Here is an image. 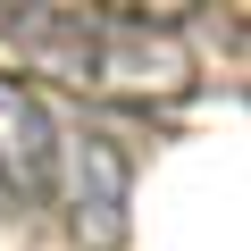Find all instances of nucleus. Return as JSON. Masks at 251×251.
<instances>
[{
    "label": "nucleus",
    "instance_id": "nucleus-2",
    "mask_svg": "<svg viewBox=\"0 0 251 251\" xmlns=\"http://www.w3.org/2000/svg\"><path fill=\"white\" fill-rule=\"evenodd\" d=\"M50 193L67 201V234L84 251H117L126 243V201H134V151L109 126H59V159H50Z\"/></svg>",
    "mask_w": 251,
    "mask_h": 251
},
{
    "label": "nucleus",
    "instance_id": "nucleus-3",
    "mask_svg": "<svg viewBox=\"0 0 251 251\" xmlns=\"http://www.w3.org/2000/svg\"><path fill=\"white\" fill-rule=\"evenodd\" d=\"M50 159H59V117L17 75H0V193L17 209L50 201Z\"/></svg>",
    "mask_w": 251,
    "mask_h": 251
},
{
    "label": "nucleus",
    "instance_id": "nucleus-1",
    "mask_svg": "<svg viewBox=\"0 0 251 251\" xmlns=\"http://www.w3.org/2000/svg\"><path fill=\"white\" fill-rule=\"evenodd\" d=\"M0 42L25 67L92 92V100H184L193 50L151 9H59V0H0Z\"/></svg>",
    "mask_w": 251,
    "mask_h": 251
}]
</instances>
